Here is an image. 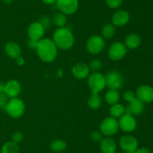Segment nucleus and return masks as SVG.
Wrapping results in <instances>:
<instances>
[{
	"mask_svg": "<svg viewBox=\"0 0 153 153\" xmlns=\"http://www.w3.org/2000/svg\"><path fill=\"white\" fill-rule=\"evenodd\" d=\"M35 50L40 60L46 63L53 62L58 55V47L50 38L38 40Z\"/></svg>",
	"mask_w": 153,
	"mask_h": 153,
	"instance_id": "1",
	"label": "nucleus"
},
{
	"mask_svg": "<svg viewBox=\"0 0 153 153\" xmlns=\"http://www.w3.org/2000/svg\"><path fill=\"white\" fill-rule=\"evenodd\" d=\"M52 40L58 49L67 50L71 49L74 45L75 37L70 28L62 27L55 30Z\"/></svg>",
	"mask_w": 153,
	"mask_h": 153,
	"instance_id": "2",
	"label": "nucleus"
},
{
	"mask_svg": "<svg viewBox=\"0 0 153 153\" xmlns=\"http://www.w3.org/2000/svg\"><path fill=\"white\" fill-rule=\"evenodd\" d=\"M25 109L24 102L18 98H13L7 101L4 110L11 118H19L24 114Z\"/></svg>",
	"mask_w": 153,
	"mask_h": 153,
	"instance_id": "3",
	"label": "nucleus"
},
{
	"mask_svg": "<svg viewBox=\"0 0 153 153\" xmlns=\"http://www.w3.org/2000/svg\"><path fill=\"white\" fill-rule=\"evenodd\" d=\"M88 85L92 93H100L106 87L105 76L100 72H94L88 76Z\"/></svg>",
	"mask_w": 153,
	"mask_h": 153,
	"instance_id": "4",
	"label": "nucleus"
},
{
	"mask_svg": "<svg viewBox=\"0 0 153 153\" xmlns=\"http://www.w3.org/2000/svg\"><path fill=\"white\" fill-rule=\"evenodd\" d=\"M105 46V40L102 36L99 34L91 35L87 40L86 49L89 53L92 55H97L104 50Z\"/></svg>",
	"mask_w": 153,
	"mask_h": 153,
	"instance_id": "5",
	"label": "nucleus"
},
{
	"mask_svg": "<svg viewBox=\"0 0 153 153\" xmlns=\"http://www.w3.org/2000/svg\"><path fill=\"white\" fill-rule=\"evenodd\" d=\"M100 132L107 136H113L117 133L120 129L119 123L117 118L111 116L107 117L102 121L100 125Z\"/></svg>",
	"mask_w": 153,
	"mask_h": 153,
	"instance_id": "6",
	"label": "nucleus"
},
{
	"mask_svg": "<svg viewBox=\"0 0 153 153\" xmlns=\"http://www.w3.org/2000/svg\"><path fill=\"white\" fill-rule=\"evenodd\" d=\"M106 86L111 89L119 90L123 86V77L120 72L113 70L108 72L105 75Z\"/></svg>",
	"mask_w": 153,
	"mask_h": 153,
	"instance_id": "7",
	"label": "nucleus"
},
{
	"mask_svg": "<svg viewBox=\"0 0 153 153\" xmlns=\"http://www.w3.org/2000/svg\"><path fill=\"white\" fill-rule=\"evenodd\" d=\"M57 8L60 12L66 15H72L79 8V0H57Z\"/></svg>",
	"mask_w": 153,
	"mask_h": 153,
	"instance_id": "8",
	"label": "nucleus"
},
{
	"mask_svg": "<svg viewBox=\"0 0 153 153\" xmlns=\"http://www.w3.org/2000/svg\"><path fill=\"white\" fill-rule=\"evenodd\" d=\"M127 53V48L122 42H114L108 48V56L113 61H120Z\"/></svg>",
	"mask_w": 153,
	"mask_h": 153,
	"instance_id": "9",
	"label": "nucleus"
},
{
	"mask_svg": "<svg viewBox=\"0 0 153 153\" xmlns=\"http://www.w3.org/2000/svg\"><path fill=\"white\" fill-rule=\"evenodd\" d=\"M119 144L120 148L128 153H133L138 147V141L132 135L122 136L120 139Z\"/></svg>",
	"mask_w": 153,
	"mask_h": 153,
	"instance_id": "10",
	"label": "nucleus"
},
{
	"mask_svg": "<svg viewBox=\"0 0 153 153\" xmlns=\"http://www.w3.org/2000/svg\"><path fill=\"white\" fill-rule=\"evenodd\" d=\"M119 128L124 132L130 133L135 130L137 127V122L132 115L124 113L119 118Z\"/></svg>",
	"mask_w": 153,
	"mask_h": 153,
	"instance_id": "11",
	"label": "nucleus"
},
{
	"mask_svg": "<svg viewBox=\"0 0 153 153\" xmlns=\"http://www.w3.org/2000/svg\"><path fill=\"white\" fill-rule=\"evenodd\" d=\"M45 31H46L45 28L38 21L33 22L28 27V38L30 39L38 41L43 38Z\"/></svg>",
	"mask_w": 153,
	"mask_h": 153,
	"instance_id": "12",
	"label": "nucleus"
},
{
	"mask_svg": "<svg viewBox=\"0 0 153 153\" xmlns=\"http://www.w3.org/2000/svg\"><path fill=\"white\" fill-rule=\"evenodd\" d=\"M136 98L143 103H150L153 101V88L147 85H141L137 88Z\"/></svg>",
	"mask_w": 153,
	"mask_h": 153,
	"instance_id": "13",
	"label": "nucleus"
},
{
	"mask_svg": "<svg viewBox=\"0 0 153 153\" xmlns=\"http://www.w3.org/2000/svg\"><path fill=\"white\" fill-rule=\"evenodd\" d=\"M20 92L21 85L19 81L16 80H10L5 83L4 93L7 95V97L10 98H17Z\"/></svg>",
	"mask_w": 153,
	"mask_h": 153,
	"instance_id": "14",
	"label": "nucleus"
},
{
	"mask_svg": "<svg viewBox=\"0 0 153 153\" xmlns=\"http://www.w3.org/2000/svg\"><path fill=\"white\" fill-rule=\"evenodd\" d=\"M89 66L85 62H79L75 64L72 68V74L78 80H84L89 76Z\"/></svg>",
	"mask_w": 153,
	"mask_h": 153,
	"instance_id": "15",
	"label": "nucleus"
},
{
	"mask_svg": "<svg viewBox=\"0 0 153 153\" xmlns=\"http://www.w3.org/2000/svg\"><path fill=\"white\" fill-rule=\"evenodd\" d=\"M112 23L115 26L121 27L126 25L130 20V14L127 10H117L113 15H112Z\"/></svg>",
	"mask_w": 153,
	"mask_h": 153,
	"instance_id": "16",
	"label": "nucleus"
},
{
	"mask_svg": "<svg viewBox=\"0 0 153 153\" xmlns=\"http://www.w3.org/2000/svg\"><path fill=\"white\" fill-rule=\"evenodd\" d=\"M144 103L135 98L133 100L129 102V104L125 107V113L129 115L139 116L143 112L144 110Z\"/></svg>",
	"mask_w": 153,
	"mask_h": 153,
	"instance_id": "17",
	"label": "nucleus"
},
{
	"mask_svg": "<svg viewBox=\"0 0 153 153\" xmlns=\"http://www.w3.org/2000/svg\"><path fill=\"white\" fill-rule=\"evenodd\" d=\"M100 150L102 153H116L117 145L115 140L112 138L107 136L102 138L100 142Z\"/></svg>",
	"mask_w": 153,
	"mask_h": 153,
	"instance_id": "18",
	"label": "nucleus"
},
{
	"mask_svg": "<svg viewBox=\"0 0 153 153\" xmlns=\"http://www.w3.org/2000/svg\"><path fill=\"white\" fill-rule=\"evenodd\" d=\"M4 52L6 55L10 58H14L16 59L19 56H21L22 50L20 46L16 42L10 41L7 43L4 46Z\"/></svg>",
	"mask_w": 153,
	"mask_h": 153,
	"instance_id": "19",
	"label": "nucleus"
},
{
	"mask_svg": "<svg viewBox=\"0 0 153 153\" xmlns=\"http://www.w3.org/2000/svg\"><path fill=\"white\" fill-rule=\"evenodd\" d=\"M141 44V38L136 33H131L128 34L125 39V46L127 49L134 50L139 47Z\"/></svg>",
	"mask_w": 153,
	"mask_h": 153,
	"instance_id": "20",
	"label": "nucleus"
},
{
	"mask_svg": "<svg viewBox=\"0 0 153 153\" xmlns=\"http://www.w3.org/2000/svg\"><path fill=\"white\" fill-rule=\"evenodd\" d=\"M120 98V94L118 90L117 89H111L109 88L105 93V100L106 103L109 105H113L115 104L118 103Z\"/></svg>",
	"mask_w": 153,
	"mask_h": 153,
	"instance_id": "21",
	"label": "nucleus"
},
{
	"mask_svg": "<svg viewBox=\"0 0 153 153\" xmlns=\"http://www.w3.org/2000/svg\"><path fill=\"white\" fill-rule=\"evenodd\" d=\"M67 145L66 141L61 139H55L49 144V148L54 152H61L67 148Z\"/></svg>",
	"mask_w": 153,
	"mask_h": 153,
	"instance_id": "22",
	"label": "nucleus"
},
{
	"mask_svg": "<svg viewBox=\"0 0 153 153\" xmlns=\"http://www.w3.org/2000/svg\"><path fill=\"white\" fill-rule=\"evenodd\" d=\"M102 102V100L98 93H92L91 97L88 98V104L91 109L97 110L101 106Z\"/></svg>",
	"mask_w": 153,
	"mask_h": 153,
	"instance_id": "23",
	"label": "nucleus"
},
{
	"mask_svg": "<svg viewBox=\"0 0 153 153\" xmlns=\"http://www.w3.org/2000/svg\"><path fill=\"white\" fill-rule=\"evenodd\" d=\"M109 112H110V115L111 117L115 118H120L125 113V107L121 104L117 103L115 104L111 105Z\"/></svg>",
	"mask_w": 153,
	"mask_h": 153,
	"instance_id": "24",
	"label": "nucleus"
},
{
	"mask_svg": "<svg viewBox=\"0 0 153 153\" xmlns=\"http://www.w3.org/2000/svg\"><path fill=\"white\" fill-rule=\"evenodd\" d=\"M102 37L106 39H111L114 37L116 34V28L113 23H107L102 27Z\"/></svg>",
	"mask_w": 153,
	"mask_h": 153,
	"instance_id": "25",
	"label": "nucleus"
},
{
	"mask_svg": "<svg viewBox=\"0 0 153 153\" xmlns=\"http://www.w3.org/2000/svg\"><path fill=\"white\" fill-rule=\"evenodd\" d=\"M19 147L13 141L6 142L1 148V153H19Z\"/></svg>",
	"mask_w": 153,
	"mask_h": 153,
	"instance_id": "26",
	"label": "nucleus"
},
{
	"mask_svg": "<svg viewBox=\"0 0 153 153\" xmlns=\"http://www.w3.org/2000/svg\"><path fill=\"white\" fill-rule=\"evenodd\" d=\"M52 22H53V23L55 24V26L58 27V28H62V27H65L66 24H67V15L61 13V12L56 13L53 16Z\"/></svg>",
	"mask_w": 153,
	"mask_h": 153,
	"instance_id": "27",
	"label": "nucleus"
},
{
	"mask_svg": "<svg viewBox=\"0 0 153 153\" xmlns=\"http://www.w3.org/2000/svg\"><path fill=\"white\" fill-rule=\"evenodd\" d=\"M90 70H93L94 72H99V70H101L102 68V62L100 59H94L90 62L89 64Z\"/></svg>",
	"mask_w": 153,
	"mask_h": 153,
	"instance_id": "28",
	"label": "nucleus"
},
{
	"mask_svg": "<svg viewBox=\"0 0 153 153\" xmlns=\"http://www.w3.org/2000/svg\"><path fill=\"white\" fill-rule=\"evenodd\" d=\"M38 22L43 26L45 30L49 29L51 27V26H52V20H51V18L49 16H43L42 17L40 18Z\"/></svg>",
	"mask_w": 153,
	"mask_h": 153,
	"instance_id": "29",
	"label": "nucleus"
},
{
	"mask_svg": "<svg viewBox=\"0 0 153 153\" xmlns=\"http://www.w3.org/2000/svg\"><path fill=\"white\" fill-rule=\"evenodd\" d=\"M12 141L16 143L19 144L20 142H22L24 140V135L22 132L20 131H15L13 132V134L11 136Z\"/></svg>",
	"mask_w": 153,
	"mask_h": 153,
	"instance_id": "30",
	"label": "nucleus"
},
{
	"mask_svg": "<svg viewBox=\"0 0 153 153\" xmlns=\"http://www.w3.org/2000/svg\"><path fill=\"white\" fill-rule=\"evenodd\" d=\"M105 2L110 8L117 9L120 7L123 3V0H105Z\"/></svg>",
	"mask_w": 153,
	"mask_h": 153,
	"instance_id": "31",
	"label": "nucleus"
},
{
	"mask_svg": "<svg viewBox=\"0 0 153 153\" xmlns=\"http://www.w3.org/2000/svg\"><path fill=\"white\" fill-rule=\"evenodd\" d=\"M123 98L126 101L131 102L136 98L135 93L131 90H127L123 93Z\"/></svg>",
	"mask_w": 153,
	"mask_h": 153,
	"instance_id": "32",
	"label": "nucleus"
},
{
	"mask_svg": "<svg viewBox=\"0 0 153 153\" xmlns=\"http://www.w3.org/2000/svg\"><path fill=\"white\" fill-rule=\"evenodd\" d=\"M91 138L95 142H100L102 140V134L98 130H94L91 133Z\"/></svg>",
	"mask_w": 153,
	"mask_h": 153,
	"instance_id": "33",
	"label": "nucleus"
},
{
	"mask_svg": "<svg viewBox=\"0 0 153 153\" xmlns=\"http://www.w3.org/2000/svg\"><path fill=\"white\" fill-rule=\"evenodd\" d=\"M7 101V95L4 93H0V109L4 110Z\"/></svg>",
	"mask_w": 153,
	"mask_h": 153,
	"instance_id": "34",
	"label": "nucleus"
},
{
	"mask_svg": "<svg viewBox=\"0 0 153 153\" xmlns=\"http://www.w3.org/2000/svg\"><path fill=\"white\" fill-rule=\"evenodd\" d=\"M37 40H32V39L28 38L26 41V45L29 49L31 50H36V47H37Z\"/></svg>",
	"mask_w": 153,
	"mask_h": 153,
	"instance_id": "35",
	"label": "nucleus"
},
{
	"mask_svg": "<svg viewBox=\"0 0 153 153\" xmlns=\"http://www.w3.org/2000/svg\"><path fill=\"white\" fill-rule=\"evenodd\" d=\"M133 153H153L152 151H151L149 148H137L136 151H134Z\"/></svg>",
	"mask_w": 153,
	"mask_h": 153,
	"instance_id": "36",
	"label": "nucleus"
},
{
	"mask_svg": "<svg viewBox=\"0 0 153 153\" xmlns=\"http://www.w3.org/2000/svg\"><path fill=\"white\" fill-rule=\"evenodd\" d=\"M16 62L19 66H22L25 64V58L22 56H19L16 58Z\"/></svg>",
	"mask_w": 153,
	"mask_h": 153,
	"instance_id": "37",
	"label": "nucleus"
},
{
	"mask_svg": "<svg viewBox=\"0 0 153 153\" xmlns=\"http://www.w3.org/2000/svg\"><path fill=\"white\" fill-rule=\"evenodd\" d=\"M46 4H53L56 2L57 0H41Z\"/></svg>",
	"mask_w": 153,
	"mask_h": 153,
	"instance_id": "38",
	"label": "nucleus"
},
{
	"mask_svg": "<svg viewBox=\"0 0 153 153\" xmlns=\"http://www.w3.org/2000/svg\"><path fill=\"white\" fill-rule=\"evenodd\" d=\"M4 86H5V83H4L2 82H0V93H4Z\"/></svg>",
	"mask_w": 153,
	"mask_h": 153,
	"instance_id": "39",
	"label": "nucleus"
},
{
	"mask_svg": "<svg viewBox=\"0 0 153 153\" xmlns=\"http://www.w3.org/2000/svg\"><path fill=\"white\" fill-rule=\"evenodd\" d=\"M1 1H2V2L4 3V4H11V3L13 2L14 0H1Z\"/></svg>",
	"mask_w": 153,
	"mask_h": 153,
	"instance_id": "40",
	"label": "nucleus"
},
{
	"mask_svg": "<svg viewBox=\"0 0 153 153\" xmlns=\"http://www.w3.org/2000/svg\"><path fill=\"white\" fill-rule=\"evenodd\" d=\"M125 153H128V152H125Z\"/></svg>",
	"mask_w": 153,
	"mask_h": 153,
	"instance_id": "41",
	"label": "nucleus"
}]
</instances>
